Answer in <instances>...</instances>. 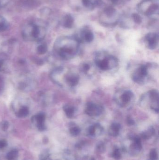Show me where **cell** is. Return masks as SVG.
<instances>
[{"label":"cell","instance_id":"cell-32","mask_svg":"<svg viewBox=\"0 0 159 160\" xmlns=\"http://www.w3.org/2000/svg\"><path fill=\"white\" fill-rule=\"evenodd\" d=\"M7 142L4 140H0V149H3L7 146Z\"/></svg>","mask_w":159,"mask_h":160},{"label":"cell","instance_id":"cell-18","mask_svg":"<svg viewBox=\"0 0 159 160\" xmlns=\"http://www.w3.org/2000/svg\"><path fill=\"white\" fill-rule=\"evenodd\" d=\"M74 19L71 15H68L65 16L63 22V26L65 28H71L73 25Z\"/></svg>","mask_w":159,"mask_h":160},{"label":"cell","instance_id":"cell-19","mask_svg":"<svg viewBox=\"0 0 159 160\" xmlns=\"http://www.w3.org/2000/svg\"><path fill=\"white\" fill-rule=\"evenodd\" d=\"M18 156V150L16 149H13L7 153L6 158L7 160H15L16 159Z\"/></svg>","mask_w":159,"mask_h":160},{"label":"cell","instance_id":"cell-31","mask_svg":"<svg viewBox=\"0 0 159 160\" xmlns=\"http://www.w3.org/2000/svg\"><path fill=\"white\" fill-rule=\"evenodd\" d=\"M83 5L86 7H93V4L91 3L90 0H82Z\"/></svg>","mask_w":159,"mask_h":160},{"label":"cell","instance_id":"cell-11","mask_svg":"<svg viewBox=\"0 0 159 160\" xmlns=\"http://www.w3.org/2000/svg\"><path fill=\"white\" fill-rule=\"evenodd\" d=\"M45 114L44 113L41 112L33 116L31 120L32 123L36 126L38 130L44 131L46 129V126L45 125Z\"/></svg>","mask_w":159,"mask_h":160},{"label":"cell","instance_id":"cell-15","mask_svg":"<svg viewBox=\"0 0 159 160\" xmlns=\"http://www.w3.org/2000/svg\"><path fill=\"white\" fill-rule=\"evenodd\" d=\"M92 65L88 62H84L80 64L79 70L85 75H89L92 68Z\"/></svg>","mask_w":159,"mask_h":160},{"label":"cell","instance_id":"cell-29","mask_svg":"<svg viewBox=\"0 0 159 160\" xmlns=\"http://www.w3.org/2000/svg\"><path fill=\"white\" fill-rule=\"evenodd\" d=\"M1 129L3 131H6L8 129L9 127V123L7 121H3L0 124Z\"/></svg>","mask_w":159,"mask_h":160},{"label":"cell","instance_id":"cell-34","mask_svg":"<svg viewBox=\"0 0 159 160\" xmlns=\"http://www.w3.org/2000/svg\"><path fill=\"white\" fill-rule=\"evenodd\" d=\"M84 145V143L83 142H80L77 143V145H76L77 147L78 148H81Z\"/></svg>","mask_w":159,"mask_h":160},{"label":"cell","instance_id":"cell-9","mask_svg":"<svg viewBox=\"0 0 159 160\" xmlns=\"http://www.w3.org/2000/svg\"><path fill=\"white\" fill-rule=\"evenodd\" d=\"M145 41L149 49H156L158 46V35L156 33H149L145 37Z\"/></svg>","mask_w":159,"mask_h":160},{"label":"cell","instance_id":"cell-21","mask_svg":"<svg viewBox=\"0 0 159 160\" xmlns=\"http://www.w3.org/2000/svg\"><path fill=\"white\" fill-rule=\"evenodd\" d=\"M158 5L155 4H152V5L150 6L148 8V9L147 10L146 14L147 15V16L153 15V14H155L156 13V11L158 10Z\"/></svg>","mask_w":159,"mask_h":160},{"label":"cell","instance_id":"cell-5","mask_svg":"<svg viewBox=\"0 0 159 160\" xmlns=\"http://www.w3.org/2000/svg\"><path fill=\"white\" fill-rule=\"evenodd\" d=\"M132 79L136 83L143 84L150 78L148 64H142L135 69L132 73Z\"/></svg>","mask_w":159,"mask_h":160},{"label":"cell","instance_id":"cell-26","mask_svg":"<svg viewBox=\"0 0 159 160\" xmlns=\"http://www.w3.org/2000/svg\"><path fill=\"white\" fill-rule=\"evenodd\" d=\"M96 149L99 153H104L105 151V147L104 144L103 143H100L97 145Z\"/></svg>","mask_w":159,"mask_h":160},{"label":"cell","instance_id":"cell-23","mask_svg":"<svg viewBox=\"0 0 159 160\" xmlns=\"http://www.w3.org/2000/svg\"><path fill=\"white\" fill-rule=\"evenodd\" d=\"M115 9L112 7L106 8L104 10L105 15L108 17H113L115 15Z\"/></svg>","mask_w":159,"mask_h":160},{"label":"cell","instance_id":"cell-27","mask_svg":"<svg viewBox=\"0 0 159 160\" xmlns=\"http://www.w3.org/2000/svg\"><path fill=\"white\" fill-rule=\"evenodd\" d=\"M132 18L135 23L140 24L142 22V18L140 15L138 14L134 13L132 15Z\"/></svg>","mask_w":159,"mask_h":160},{"label":"cell","instance_id":"cell-14","mask_svg":"<svg viewBox=\"0 0 159 160\" xmlns=\"http://www.w3.org/2000/svg\"><path fill=\"white\" fill-rule=\"evenodd\" d=\"M121 128V126L119 123L114 122L109 127L108 133L113 137H117L119 134Z\"/></svg>","mask_w":159,"mask_h":160},{"label":"cell","instance_id":"cell-6","mask_svg":"<svg viewBox=\"0 0 159 160\" xmlns=\"http://www.w3.org/2000/svg\"><path fill=\"white\" fill-rule=\"evenodd\" d=\"M23 38L27 40L40 41L44 36L42 35V28L35 23L28 25L22 33Z\"/></svg>","mask_w":159,"mask_h":160},{"label":"cell","instance_id":"cell-33","mask_svg":"<svg viewBox=\"0 0 159 160\" xmlns=\"http://www.w3.org/2000/svg\"><path fill=\"white\" fill-rule=\"evenodd\" d=\"M102 4V0H95L93 5V6H101Z\"/></svg>","mask_w":159,"mask_h":160},{"label":"cell","instance_id":"cell-28","mask_svg":"<svg viewBox=\"0 0 159 160\" xmlns=\"http://www.w3.org/2000/svg\"><path fill=\"white\" fill-rule=\"evenodd\" d=\"M8 28V24L4 20L0 21V32L6 31Z\"/></svg>","mask_w":159,"mask_h":160},{"label":"cell","instance_id":"cell-25","mask_svg":"<svg viewBox=\"0 0 159 160\" xmlns=\"http://www.w3.org/2000/svg\"><path fill=\"white\" fill-rule=\"evenodd\" d=\"M112 157L115 160H120L121 158V154L119 149L118 148H115L112 154Z\"/></svg>","mask_w":159,"mask_h":160},{"label":"cell","instance_id":"cell-2","mask_svg":"<svg viewBox=\"0 0 159 160\" xmlns=\"http://www.w3.org/2000/svg\"><path fill=\"white\" fill-rule=\"evenodd\" d=\"M94 63L101 70L108 71L117 67L119 64V61L114 55L109 54L104 51H101L95 53Z\"/></svg>","mask_w":159,"mask_h":160},{"label":"cell","instance_id":"cell-7","mask_svg":"<svg viewBox=\"0 0 159 160\" xmlns=\"http://www.w3.org/2000/svg\"><path fill=\"white\" fill-rule=\"evenodd\" d=\"M80 77L76 73L72 71H68L64 72L62 81V87L66 85L70 88H74L76 86L79 82Z\"/></svg>","mask_w":159,"mask_h":160},{"label":"cell","instance_id":"cell-37","mask_svg":"<svg viewBox=\"0 0 159 160\" xmlns=\"http://www.w3.org/2000/svg\"><path fill=\"white\" fill-rule=\"evenodd\" d=\"M3 63L2 61V60H0V70H1L2 67Z\"/></svg>","mask_w":159,"mask_h":160},{"label":"cell","instance_id":"cell-12","mask_svg":"<svg viewBox=\"0 0 159 160\" xmlns=\"http://www.w3.org/2000/svg\"><path fill=\"white\" fill-rule=\"evenodd\" d=\"M103 132V128L100 124L96 123L89 127L87 133L91 137H96L101 135Z\"/></svg>","mask_w":159,"mask_h":160},{"label":"cell","instance_id":"cell-35","mask_svg":"<svg viewBox=\"0 0 159 160\" xmlns=\"http://www.w3.org/2000/svg\"><path fill=\"white\" fill-rule=\"evenodd\" d=\"M6 2V0H0V7L3 6Z\"/></svg>","mask_w":159,"mask_h":160},{"label":"cell","instance_id":"cell-22","mask_svg":"<svg viewBox=\"0 0 159 160\" xmlns=\"http://www.w3.org/2000/svg\"><path fill=\"white\" fill-rule=\"evenodd\" d=\"M48 50L47 46L46 44H43L40 45V46L37 47V53L40 55L45 54L46 53Z\"/></svg>","mask_w":159,"mask_h":160},{"label":"cell","instance_id":"cell-36","mask_svg":"<svg viewBox=\"0 0 159 160\" xmlns=\"http://www.w3.org/2000/svg\"><path fill=\"white\" fill-rule=\"evenodd\" d=\"M110 1H111V2H113V3L115 4V3H117L119 1V0H110Z\"/></svg>","mask_w":159,"mask_h":160},{"label":"cell","instance_id":"cell-8","mask_svg":"<svg viewBox=\"0 0 159 160\" xmlns=\"http://www.w3.org/2000/svg\"><path fill=\"white\" fill-rule=\"evenodd\" d=\"M104 110L102 105L92 102H89L86 104L85 112L90 117H98L103 113Z\"/></svg>","mask_w":159,"mask_h":160},{"label":"cell","instance_id":"cell-3","mask_svg":"<svg viewBox=\"0 0 159 160\" xmlns=\"http://www.w3.org/2000/svg\"><path fill=\"white\" fill-rule=\"evenodd\" d=\"M159 92L157 89H153L142 95L140 99V105L141 106H147L152 111L157 113H158L159 109Z\"/></svg>","mask_w":159,"mask_h":160},{"label":"cell","instance_id":"cell-17","mask_svg":"<svg viewBox=\"0 0 159 160\" xmlns=\"http://www.w3.org/2000/svg\"><path fill=\"white\" fill-rule=\"evenodd\" d=\"M29 109L26 106H23L20 108L17 112L16 113V115L20 118H25L29 115Z\"/></svg>","mask_w":159,"mask_h":160},{"label":"cell","instance_id":"cell-20","mask_svg":"<svg viewBox=\"0 0 159 160\" xmlns=\"http://www.w3.org/2000/svg\"><path fill=\"white\" fill-rule=\"evenodd\" d=\"M81 129L80 128L77 126H73L70 128L69 132L70 134L73 136H77L80 134Z\"/></svg>","mask_w":159,"mask_h":160},{"label":"cell","instance_id":"cell-13","mask_svg":"<svg viewBox=\"0 0 159 160\" xmlns=\"http://www.w3.org/2000/svg\"><path fill=\"white\" fill-rule=\"evenodd\" d=\"M63 110L66 117L69 118H72L75 117L77 112L76 107L71 104H66L63 105Z\"/></svg>","mask_w":159,"mask_h":160},{"label":"cell","instance_id":"cell-1","mask_svg":"<svg viewBox=\"0 0 159 160\" xmlns=\"http://www.w3.org/2000/svg\"><path fill=\"white\" fill-rule=\"evenodd\" d=\"M79 46L80 43L74 37H62L55 42L54 50L60 59L69 61L76 56Z\"/></svg>","mask_w":159,"mask_h":160},{"label":"cell","instance_id":"cell-16","mask_svg":"<svg viewBox=\"0 0 159 160\" xmlns=\"http://www.w3.org/2000/svg\"><path fill=\"white\" fill-rule=\"evenodd\" d=\"M155 133H156V130L155 128L151 126L145 131L141 133V137L145 140H147L150 139L153 135H155Z\"/></svg>","mask_w":159,"mask_h":160},{"label":"cell","instance_id":"cell-30","mask_svg":"<svg viewBox=\"0 0 159 160\" xmlns=\"http://www.w3.org/2000/svg\"><path fill=\"white\" fill-rule=\"evenodd\" d=\"M127 122L128 125L130 126H133V125L135 124V121L130 116H129L127 117Z\"/></svg>","mask_w":159,"mask_h":160},{"label":"cell","instance_id":"cell-4","mask_svg":"<svg viewBox=\"0 0 159 160\" xmlns=\"http://www.w3.org/2000/svg\"><path fill=\"white\" fill-rule=\"evenodd\" d=\"M114 99L118 105L121 108H126L133 102L134 95L129 89L119 90L116 92Z\"/></svg>","mask_w":159,"mask_h":160},{"label":"cell","instance_id":"cell-24","mask_svg":"<svg viewBox=\"0 0 159 160\" xmlns=\"http://www.w3.org/2000/svg\"><path fill=\"white\" fill-rule=\"evenodd\" d=\"M149 157L150 160H157L158 159V154L157 150L155 148H153L150 150L149 153Z\"/></svg>","mask_w":159,"mask_h":160},{"label":"cell","instance_id":"cell-10","mask_svg":"<svg viewBox=\"0 0 159 160\" xmlns=\"http://www.w3.org/2000/svg\"><path fill=\"white\" fill-rule=\"evenodd\" d=\"M79 43H89L94 39V36L92 32L88 29H84L81 31L79 36H74Z\"/></svg>","mask_w":159,"mask_h":160}]
</instances>
